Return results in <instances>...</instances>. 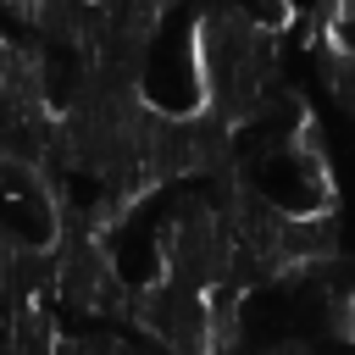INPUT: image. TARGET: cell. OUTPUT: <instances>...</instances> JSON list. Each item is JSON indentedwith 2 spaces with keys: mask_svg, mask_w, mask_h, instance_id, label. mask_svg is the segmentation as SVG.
<instances>
[{
  "mask_svg": "<svg viewBox=\"0 0 355 355\" xmlns=\"http://www.w3.org/2000/svg\"><path fill=\"white\" fill-rule=\"evenodd\" d=\"M50 277H55L61 300H72V305H89V311H100V305H128L122 277H116V266H111V255H105L100 233L78 227V222L67 227V239H61V250H55Z\"/></svg>",
  "mask_w": 355,
  "mask_h": 355,
  "instance_id": "6da1fadb",
  "label": "cell"
},
{
  "mask_svg": "<svg viewBox=\"0 0 355 355\" xmlns=\"http://www.w3.org/2000/svg\"><path fill=\"white\" fill-rule=\"evenodd\" d=\"M333 327H338V338L355 344V288H338V300H333Z\"/></svg>",
  "mask_w": 355,
  "mask_h": 355,
  "instance_id": "7a4b0ae2",
  "label": "cell"
}]
</instances>
